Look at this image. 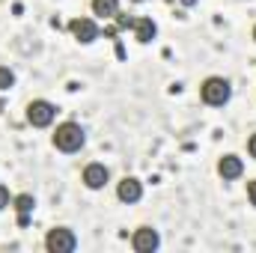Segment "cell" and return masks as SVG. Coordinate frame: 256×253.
<instances>
[{"label": "cell", "instance_id": "6da1fadb", "mask_svg": "<svg viewBox=\"0 0 256 253\" xmlns=\"http://www.w3.org/2000/svg\"><path fill=\"white\" fill-rule=\"evenodd\" d=\"M230 96H232V84H230L226 78L212 74V78H206V80L200 84V98H202L206 104H212V108L226 104V102H230Z\"/></svg>", "mask_w": 256, "mask_h": 253}, {"label": "cell", "instance_id": "7a4b0ae2", "mask_svg": "<svg viewBox=\"0 0 256 253\" xmlns=\"http://www.w3.org/2000/svg\"><path fill=\"white\" fill-rule=\"evenodd\" d=\"M84 143H86V131L78 126V122H63V126H57V131H54V146L60 152H80Z\"/></svg>", "mask_w": 256, "mask_h": 253}, {"label": "cell", "instance_id": "3957f363", "mask_svg": "<svg viewBox=\"0 0 256 253\" xmlns=\"http://www.w3.org/2000/svg\"><path fill=\"white\" fill-rule=\"evenodd\" d=\"M74 248H78V236L68 226H54L45 236V250L48 253H72Z\"/></svg>", "mask_w": 256, "mask_h": 253}, {"label": "cell", "instance_id": "277c9868", "mask_svg": "<svg viewBox=\"0 0 256 253\" xmlns=\"http://www.w3.org/2000/svg\"><path fill=\"white\" fill-rule=\"evenodd\" d=\"M54 116H57V108L48 98H36L27 104V122L33 128H48L54 122Z\"/></svg>", "mask_w": 256, "mask_h": 253}, {"label": "cell", "instance_id": "5b68a950", "mask_svg": "<svg viewBox=\"0 0 256 253\" xmlns=\"http://www.w3.org/2000/svg\"><path fill=\"white\" fill-rule=\"evenodd\" d=\"M158 244H161V238H158V230H152V226H137L131 236V248L137 253H152L158 250Z\"/></svg>", "mask_w": 256, "mask_h": 253}, {"label": "cell", "instance_id": "8992f818", "mask_svg": "<svg viewBox=\"0 0 256 253\" xmlns=\"http://www.w3.org/2000/svg\"><path fill=\"white\" fill-rule=\"evenodd\" d=\"M68 33H72L80 45H90V42L98 39V24H96L92 18H74V21H68Z\"/></svg>", "mask_w": 256, "mask_h": 253}, {"label": "cell", "instance_id": "52a82bcc", "mask_svg": "<svg viewBox=\"0 0 256 253\" xmlns=\"http://www.w3.org/2000/svg\"><path fill=\"white\" fill-rule=\"evenodd\" d=\"M80 179H84V185H86L90 190H102L104 185H108L110 173H108V167H104V164H86Z\"/></svg>", "mask_w": 256, "mask_h": 253}, {"label": "cell", "instance_id": "ba28073f", "mask_svg": "<svg viewBox=\"0 0 256 253\" xmlns=\"http://www.w3.org/2000/svg\"><path fill=\"white\" fill-rule=\"evenodd\" d=\"M218 173H220L224 182H232V179H238V176L244 173V161H242L238 155H224V158L218 161Z\"/></svg>", "mask_w": 256, "mask_h": 253}, {"label": "cell", "instance_id": "9c48e42d", "mask_svg": "<svg viewBox=\"0 0 256 253\" xmlns=\"http://www.w3.org/2000/svg\"><path fill=\"white\" fill-rule=\"evenodd\" d=\"M116 196H120L122 202H128V206H131V202H137V200L143 196V182H140V179H134V176H126V179L116 185Z\"/></svg>", "mask_w": 256, "mask_h": 253}, {"label": "cell", "instance_id": "30bf717a", "mask_svg": "<svg viewBox=\"0 0 256 253\" xmlns=\"http://www.w3.org/2000/svg\"><path fill=\"white\" fill-rule=\"evenodd\" d=\"M12 208L18 212V224H21V226H27V220H30V212L36 208V200H33V194H18V196H12Z\"/></svg>", "mask_w": 256, "mask_h": 253}, {"label": "cell", "instance_id": "8fae6325", "mask_svg": "<svg viewBox=\"0 0 256 253\" xmlns=\"http://www.w3.org/2000/svg\"><path fill=\"white\" fill-rule=\"evenodd\" d=\"M134 36H137V42H152L155 39V33H158V27H155V21L152 18H134Z\"/></svg>", "mask_w": 256, "mask_h": 253}, {"label": "cell", "instance_id": "7c38bea8", "mask_svg": "<svg viewBox=\"0 0 256 253\" xmlns=\"http://www.w3.org/2000/svg\"><path fill=\"white\" fill-rule=\"evenodd\" d=\"M92 12L102 15V18H116L120 3H116V0H92Z\"/></svg>", "mask_w": 256, "mask_h": 253}, {"label": "cell", "instance_id": "4fadbf2b", "mask_svg": "<svg viewBox=\"0 0 256 253\" xmlns=\"http://www.w3.org/2000/svg\"><path fill=\"white\" fill-rule=\"evenodd\" d=\"M15 84V74H12V68L9 66H0V90H9Z\"/></svg>", "mask_w": 256, "mask_h": 253}, {"label": "cell", "instance_id": "5bb4252c", "mask_svg": "<svg viewBox=\"0 0 256 253\" xmlns=\"http://www.w3.org/2000/svg\"><path fill=\"white\" fill-rule=\"evenodd\" d=\"M6 206H12V196H9V188H3V185H0V212H3Z\"/></svg>", "mask_w": 256, "mask_h": 253}, {"label": "cell", "instance_id": "9a60e30c", "mask_svg": "<svg viewBox=\"0 0 256 253\" xmlns=\"http://www.w3.org/2000/svg\"><path fill=\"white\" fill-rule=\"evenodd\" d=\"M248 152H250V158H256V134H250V140H248Z\"/></svg>", "mask_w": 256, "mask_h": 253}, {"label": "cell", "instance_id": "2e32d148", "mask_svg": "<svg viewBox=\"0 0 256 253\" xmlns=\"http://www.w3.org/2000/svg\"><path fill=\"white\" fill-rule=\"evenodd\" d=\"M248 196H250V202L256 206V179L250 182V185H248Z\"/></svg>", "mask_w": 256, "mask_h": 253}, {"label": "cell", "instance_id": "e0dca14e", "mask_svg": "<svg viewBox=\"0 0 256 253\" xmlns=\"http://www.w3.org/2000/svg\"><path fill=\"white\" fill-rule=\"evenodd\" d=\"M182 3H185V6H194V3H196V0H182Z\"/></svg>", "mask_w": 256, "mask_h": 253}, {"label": "cell", "instance_id": "ac0fdd59", "mask_svg": "<svg viewBox=\"0 0 256 253\" xmlns=\"http://www.w3.org/2000/svg\"><path fill=\"white\" fill-rule=\"evenodd\" d=\"M254 42H256V27H254Z\"/></svg>", "mask_w": 256, "mask_h": 253}, {"label": "cell", "instance_id": "d6986e66", "mask_svg": "<svg viewBox=\"0 0 256 253\" xmlns=\"http://www.w3.org/2000/svg\"><path fill=\"white\" fill-rule=\"evenodd\" d=\"M131 3H143V0H131Z\"/></svg>", "mask_w": 256, "mask_h": 253}]
</instances>
